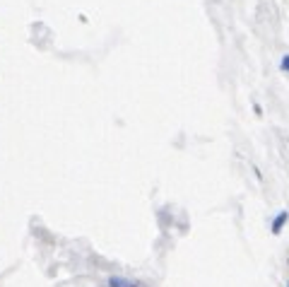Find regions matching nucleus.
I'll use <instances>...</instances> for the list:
<instances>
[{
    "label": "nucleus",
    "mask_w": 289,
    "mask_h": 287,
    "mask_svg": "<svg viewBox=\"0 0 289 287\" xmlns=\"http://www.w3.org/2000/svg\"><path fill=\"white\" fill-rule=\"evenodd\" d=\"M287 222H289V212H287V210H279L277 215L272 217V224H270V232L275 234V237H277V234H282V229H284V224H287Z\"/></svg>",
    "instance_id": "obj_1"
},
{
    "label": "nucleus",
    "mask_w": 289,
    "mask_h": 287,
    "mask_svg": "<svg viewBox=\"0 0 289 287\" xmlns=\"http://www.w3.org/2000/svg\"><path fill=\"white\" fill-rule=\"evenodd\" d=\"M109 287H142L137 280H128V277H109Z\"/></svg>",
    "instance_id": "obj_2"
},
{
    "label": "nucleus",
    "mask_w": 289,
    "mask_h": 287,
    "mask_svg": "<svg viewBox=\"0 0 289 287\" xmlns=\"http://www.w3.org/2000/svg\"><path fill=\"white\" fill-rule=\"evenodd\" d=\"M279 70H282V73H289V53L282 55V61H279Z\"/></svg>",
    "instance_id": "obj_3"
},
{
    "label": "nucleus",
    "mask_w": 289,
    "mask_h": 287,
    "mask_svg": "<svg viewBox=\"0 0 289 287\" xmlns=\"http://www.w3.org/2000/svg\"><path fill=\"white\" fill-rule=\"evenodd\" d=\"M287 287H289V282H287Z\"/></svg>",
    "instance_id": "obj_4"
}]
</instances>
